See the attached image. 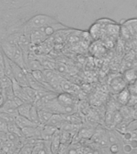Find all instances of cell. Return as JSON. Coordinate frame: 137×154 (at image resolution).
<instances>
[{
	"instance_id": "1",
	"label": "cell",
	"mask_w": 137,
	"mask_h": 154,
	"mask_svg": "<svg viewBox=\"0 0 137 154\" xmlns=\"http://www.w3.org/2000/svg\"><path fill=\"white\" fill-rule=\"evenodd\" d=\"M57 22H59L57 19H55L51 16H49L47 14H36L26 22L24 26V32H29L35 29L40 28L44 26H47L49 24L57 23Z\"/></svg>"
},
{
	"instance_id": "2",
	"label": "cell",
	"mask_w": 137,
	"mask_h": 154,
	"mask_svg": "<svg viewBox=\"0 0 137 154\" xmlns=\"http://www.w3.org/2000/svg\"><path fill=\"white\" fill-rule=\"evenodd\" d=\"M11 63L12 69H13V74H14V79L15 81L21 85L22 87H27L29 86L28 80L26 78V71L22 68L20 66L13 62L11 60Z\"/></svg>"
},
{
	"instance_id": "3",
	"label": "cell",
	"mask_w": 137,
	"mask_h": 154,
	"mask_svg": "<svg viewBox=\"0 0 137 154\" xmlns=\"http://www.w3.org/2000/svg\"><path fill=\"white\" fill-rule=\"evenodd\" d=\"M56 99H57L58 102L63 107L76 105V100L74 97V96L69 92H66V91L59 92V93H58Z\"/></svg>"
},
{
	"instance_id": "4",
	"label": "cell",
	"mask_w": 137,
	"mask_h": 154,
	"mask_svg": "<svg viewBox=\"0 0 137 154\" xmlns=\"http://www.w3.org/2000/svg\"><path fill=\"white\" fill-rule=\"evenodd\" d=\"M26 33L29 34L31 43L33 45H38L44 42L47 38H48L38 29H35V30H32V31L26 32Z\"/></svg>"
},
{
	"instance_id": "5",
	"label": "cell",
	"mask_w": 137,
	"mask_h": 154,
	"mask_svg": "<svg viewBox=\"0 0 137 154\" xmlns=\"http://www.w3.org/2000/svg\"><path fill=\"white\" fill-rule=\"evenodd\" d=\"M26 78H27V80H28V84L29 86L35 90H41V91H49L47 88H46L43 84H42L41 83L38 81V80H36L35 79V77L32 75L31 72H26Z\"/></svg>"
},
{
	"instance_id": "6",
	"label": "cell",
	"mask_w": 137,
	"mask_h": 154,
	"mask_svg": "<svg viewBox=\"0 0 137 154\" xmlns=\"http://www.w3.org/2000/svg\"><path fill=\"white\" fill-rule=\"evenodd\" d=\"M58 129V128L52 126V125H43V131H42V136L41 138L43 140H51L52 136L55 132V131Z\"/></svg>"
},
{
	"instance_id": "7",
	"label": "cell",
	"mask_w": 137,
	"mask_h": 154,
	"mask_svg": "<svg viewBox=\"0 0 137 154\" xmlns=\"http://www.w3.org/2000/svg\"><path fill=\"white\" fill-rule=\"evenodd\" d=\"M31 74H32V75L35 77V79L36 80H38L39 83L43 84L49 91H55L52 89V88L50 86V84H48L45 75L43 73V70H36V71H33V72H31Z\"/></svg>"
},
{
	"instance_id": "8",
	"label": "cell",
	"mask_w": 137,
	"mask_h": 154,
	"mask_svg": "<svg viewBox=\"0 0 137 154\" xmlns=\"http://www.w3.org/2000/svg\"><path fill=\"white\" fill-rule=\"evenodd\" d=\"M60 144H61V141H60V129L58 128L52 136V138H51V140H50V150H51V152L57 153Z\"/></svg>"
},
{
	"instance_id": "9",
	"label": "cell",
	"mask_w": 137,
	"mask_h": 154,
	"mask_svg": "<svg viewBox=\"0 0 137 154\" xmlns=\"http://www.w3.org/2000/svg\"><path fill=\"white\" fill-rule=\"evenodd\" d=\"M14 122L19 126L20 128H23L26 127H31V126H37V125L34 124L29 118L23 116L18 115L14 117Z\"/></svg>"
},
{
	"instance_id": "10",
	"label": "cell",
	"mask_w": 137,
	"mask_h": 154,
	"mask_svg": "<svg viewBox=\"0 0 137 154\" xmlns=\"http://www.w3.org/2000/svg\"><path fill=\"white\" fill-rule=\"evenodd\" d=\"M64 122V120L62 118V114H59V113H53L51 117L49 119V120L47 121V125H52V126H55V127L59 128L61 127L62 123Z\"/></svg>"
},
{
	"instance_id": "11",
	"label": "cell",
	"mask_w": 137,
	"mask_h": 154,
	"mask_svg": "<svg viewBox=\"0 0 137 154\" xmlns=\"http://www.w3.org/2000/svg\"><path fill=\"white\" fill-rule=\"evenodd\" d=\"M43 65L38 58H32L27 62V72H33L36 70H43Z\"/></svg>"
},
{
	"instance_id": "12",
	"label": "cell",
	"mask_w": 137,
	"mask_h": 154,
	"mask_svg": "<svg viewBox=\"0 0 137 154\" xmlns=\"http://www.w3.org/2000/svg\"><path fill=\"white\" fill-rule=\"evenodd\" d=\"M32 105H33V103H31V102H24L23 103H22L21 105H19L18 107L19 115L29 118L30 111H31Z\"/></svg>"
},
{
	"instance_id": "13",
	"label": "cell",
	"mask_w": 137,
	"mask_h": 154,
	"mask_svg": "<svg viewBox=\"0 0 137 154\" xmlns=\"http://www.w3.org/2000/svg\"><path fill=\"white\" fill-rule=\"evenodd\" d=\"M130 96H131L130 91L127 88H124L121 91H120V92L118 94V102H120V103H121L123 105H126L128 103Z\"/></svg>"
},
{
	"instance_id": "14",
	"label": "cell",
	"mask_w": 137,
	"mask_h": 154,
	"mask_svg": "<svg viewBox=\"0 0 137 154\" xmlns=\"http://www.w3.org/2000/svg\"><path fill=\"white\" fill-rule=\"evenodd\" d=\"M53 113L46 109H38V116L39 123L41 125H46L49 120Z\"/></svg>"
},
{
	"instance_id": "15",
	"label": "cell",
	"mask_w": 137,
	"mask_h": 154,
	"mask_svg": "<svg viewBox=\"0 0 137 154\" xmlns=\"http://www.w3.org/2000/svg\"><path fill=\"white\" fill-rule=\"evenodd\" d=\"M60 88L62 91H66V92H69V93H73L75 90L76 86L75 84H72L71 82L67 81V79H65L62 78L61 82H60Z\"/></svg>"
},
{
	"instance_id": "16",
	"label": "cell",
	"mask_w": 137,
	"mask_h": 154,
	"mask_svg": "<svg viewBox=\"0 0 137 154\" xmlns=\"http://www.w3.org/2000/svg\"><path fill=\"white\" fill-rule=\"evenodd\" d=\"M4 74L8 76L10 79H14V74H13V69H12L11 60L4 54V67H3Z\"/></svg>"
},
{
	"instance_id": "17",
	"label": "cell",
	"mask_w": 137,
	"mask_h": 154,
	"mask_svg": "<svg viewBox=\"0 0 137 154\" xmlns=\"http://www.w3.org/2000/svg\"><path fill=\"white\" fill-rule=\"evenodd\" d=\"M7 128H8V132H13V133H15L19 137L20 140L24 139L26 137H24V135L23 134V132H22V129L20 128L16 125V123L14 122H11L7 124Z\"/></svg>"
},
{
	"instance_id": "18",
	"label": "cell",
	"mask_w": 137,
	"mask_h": 154,
	"mask_svg": "<svg viewBox=\"0 0 137 154\" xmlns=\"http://www.w3.org/2000/svg\"><path fill=\"white\" fill-rule=\"evenodd\" d=\"M38 59L41 62V63L43 65V67L44 69L55 70L56 63H55L53 60H51L50 59H49V58L46 57H38Z\"/></svg>"
},
{
	"instance_id": "19",
	"label": "cell",
	"mask_w": 137,
	"mask_h": 154,
	"mask_svg": "<svg viewBox=\"0 0 137 154\" xmlns=\"http://www.w3.org/2000/svg\"><path fill=\"white\" fill-rule=\"evenodd\" d=\"M29 119L35 125H40L39 123V120H38V108H36L35 106L32 105L30 111V115H29Z\"/></svg>"
},
{
	"instance_id": "20",
	"label": "cell",
	"mask_w": 137,
	"mask_h": 154,
	"mask_svg": "<svg viewBox=\"0 0 137 154\" xmlns=\"http://www.w3.org/2000/svg\"><path fill=\"white\" fill-rule=\"evenodd\" d=\"M60 141L62 144H69L72 141V132L60 129Z\"/></svg>"
},
{
	"instance_id": "21",
	"label": "cell",
	"mask_w": 137,
	"mask_h": 154,
	"mask_svg": "<svg viewBox=\"0 0 137 154\" xmlns=\"http://www.w3.org/2000/svg\"><path fill=\"white\" fill-rule=\"evenodd\" d=\"M125 82L121 79H113L111 82V86L114 88V91H120L125 88Z\"/></svg>"
},
{
	"instance_id": "22",
	"label": "cell",
	"mask_w": 137,
	"mask_h": 154,
	"mask_svg": "<svg viewBox=\"0 0 137 154\" xmlns=\"http://www.w3.org/2000/svg\"><path fill=\"white\" fill-rule=\"evenodd\" d=\"M0 85L2 88H9L12 86V79H10L9 77L7 76L6 75H2L0 76Z\"/></svg>"
},
{
	"instance_id": "23",
	"label": "cell",
	"mask_w": 137,
	"mask_h": 154,
	"mask_svg": "<svg viewBox=\"0 0 137 154\" xmlns=\"http://www.w3.org/2000/svg\"><path fill=\"white\" fill-rule=\"evenodd\" d=\"M90 34L94 38H97L100 35V24L96 23L92 25L90 29Z\"/></svg>"
},
{
	"instance_id": "24",
	"label": "cell",
	"mask_w": 137,
	"mask_h": 154,
	"mask_svg": "<svg viewBox=\"0 0 137 154\" xmlns=\"http://www.w3.org/2000/svg\"><path fill=\"white\" fill-rule=\"evenodd\" d=\"M122 121H123L122 113L119 112V111H116L115 112H113V125H118Z\"/></svg>"
},
{
	"instance_id": "25",
	"label": "cell",
	"mask_w": 137,
	"mask_h": 154,
	"mask_svg": "<svg viewBox=\"0 0 137 154\" xmlns=\"http://www.w3.org/2000/svg\"><path fill=\"white\" fill-rule=\"evenodd\" d=\"M0 118H1L2 120H4V121H6L7 124L11 122H14V116L10 115L8 113L1 112V111H0Z\"/></svg>"
},
{
	"instance_id": "26",
	"label": "cell",
	"mask_w": 137,
	"mask_h": 154,
	"mask_svg": "<svg viewBox=\"0 0 137 154\" xmlns=\"http://www.w3.org/2000/svg\"><path fill=\"white\" fill-rule=\"evenodd\" d=\"M79 137H84V138H88V137H91L92 136V132H91V130L87 129V128H83V129L80 130V132L79 133Z\"/></svg>"
},
{
	"instance_id": "27",
	"label": "cell",
	"mask_w": 137,
	"mask_h": 154,
	"mask_svg": "<svg viewBox=\"0 0 137 154\" xmlns=\"http://www.w3.org/2000/svg\"><path fill=\"white\" fill-rule=\"evenodd\" d=\"M125 79H127V81H132V79L135 78V72L134 70H129L125 73Z\"/></svg>"
},
{
	"instance_id": "28",
	"label": "cell",
	"mask_w": 137,
	"mask_h": 154,
	"mask_svg": "<svg viewBox=\"0 0 137 154\" xmlns=\"http://www.w3.org/2000/svg\"><path fill=\"white\" fill-rule=\"evenodd\" d=\"M0 132H8V128H7V123L2 120L0 118Z\"/></svg>"
},
{
	"instance_id": "29",
	"label": "cell",
	"mask_w": 137,
	"mask_h": 154,
	"mask_svg": "<svg viewBox=\"0 0 137 154\" xmlns=\"http://www.w3.org/2000/svg\"><path fill=\"white\" fill-rule=\"evenodd\" d=\"M106 123L108 125H113V112H108L106 114V118H105Z\"/></svg>"
},
{
	"instance_id": "30",
	"label": "cell",
	"mask_w": 137,
	"mask_h": 154,
	"mask_svg": "<svg viewBox=\"0 0 137 154\" xmlns=\"http://www.w3.org/2000/svg\"><path fill=\"white\" fill-rule=\"evenodd\" d=\"M4 102H5L4 96H3V95H2V91H0V108L2 107V104L4 103Z\"/></svg>"
},
{
	"instance_id": "31",
	"label": "cell",
	"mask_w": 137,
	"mask_h": 154,
	"mask_svg": "<svg viewBox=\"0 0 137 154\" xmlns=\"http://www.w3.org/2000/svg\"><path fill=\"white\" fill-rule=\"evenodd\" d=\"M4 75V71H3V67L0 66V76Z\"/></svg>"
},
{
	"instance_id": "32",
	"label": "cell",
	"mask_w": 137,
	"mask_h": 154,
	"mask_svg": "<svg viewBox=\"0 0 137 154\" xmlns=\"http://www.w3.org/2000/svg\"><path fill=\"white\" fill-rule=\"evenodd\" d=\"M0 91H2V88H1V85H0Z\"/></svg>"
}]
</instances>
